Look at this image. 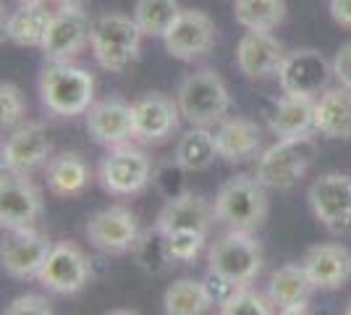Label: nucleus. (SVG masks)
I'll list each match as a JSON object with an SVG mask.
<instances>
[{
  "mask_svg": "<svg viewBox=\"0 0 351 315\" xmlns=\"http://www.w3.org/2000/svg\"><path fill=\"white\" fill-rule=\"evenodd\" d=\"M40 103L50 116L73 119L84 116L95 105V76L73 60L47 63L37 79Z\"/></svg>",
  "mask_w": 351,
  "mask_h": 315,
  "instance_id": "obj_1",
  "label": "nucleus"
},
{
  "mask_svg": "<svg viewBox=\"0 0 351 315\" xmlns=\"http://www.w3.org/2000/svg\"><path fill=\"white\" fill-rule=\"evenodd\" d=\"M176 103L181 110V119L189 126L210 129L228 119L231 92L215 69H199L181 79V84L176 90Z\"/></svg>",
  "mask_w": 351,
  "mask_h": 315,
  "instance_id": "obj_2",
  "label": "nucleus"
},
{
  "mask_svg": "<svg viewBox=\"0 0 351 315\" xmlns=\"http://www.w3.org/2000/svg\"><path fill=\"white\" fill-rule=\"evenodd\" d=\"M263 244L252 231H226L207 250V273L231 289L249 286L263 270Z\"/></svg>",
  "mask_w": 351,
  "mask_h": 315,
  "instance_id": "obj_3",
  "label": "nucleus"
},
{
  "mask_svg": "<svg viewBox=\"0 0 351 315\" xmlns=\"http://www.w3.org/2000/svg\"><path fill=\"white\" fill-rule=\"evenodd\" d=\"M142 37L145 34L134 21V16L110 11L95 19L89 50L100 69L110 74H121L132 63H136L139 50H142Z\"/></svg>",
  "mask_w": 351,
  "mask_h": 315,
  "instance_id": "obj_4",
  "label": "nucleus"
},
{
  "mask_svg": "<svg viewBox=\"0 0 351 315\" xmlns=\"http://www.w3.org/2000/svg\"><path fill=\"white\" fill-rule=\"evenodd\" d=\"M215 221L231 231H257L267 218V192L257 176H231L213 202Z\"/></svg>",
  "mask_w": 351,
  "mask_h": 315,
  "instance_id": "obj_5",
  "label": "nucleus"
},
{
  "mask_svg": "<svg viewBox=\"0 0 351 315\" xmlns=\"http://www.w3.org/2000/svg\"><path fill=\"white\" fill-rule=\"evenodd\" d=\"M315 155H317L315 135L299 139H276L257 158L254 176L265 189H291L304 179Z\"/></svg>",
  "mask_w": 351,
  "mask_h": 315,
  "instance_id": "obj_6",
  "label": "nucleus"
},
{
  "mask_svg": "<svg viewBox=\"0 0 351 315\" xmlns=\"http://www.w3.org/2000/svg\"><path fill=\"white\" fill-rule=\"evenodd\" d=\"M97 179L108 195H139L147 184L155 179V165L147 158L145 150H139L134 145H121V148L108 150V155L100 161Z\"/></svg>",
  "mask_w": 351,
  "mask_h": 315,
  "instance_id": "obj_7",
  "label": "nucleus"
},
{
  "mask_svg": "<svg viewBox=\"0 0 351 315\" xmlns=\"http://www.w3.org/2000/svg\"><path fill=\"white\" fill-rule=\"evenodd\" d=\"M278 84L283 95H299V97H320L330 87L333 76V60H328L315 47H299L286 53L283 66L278 71Z\"/></svg>",
  "mask_w": 351,
  "mask_h": 315,
  "instance_id": "obj_8",
  "label": "nucleus"
},
{
  "mask_svg": "<svg viewBox=\"0 0 351 315\" xmlns=\"http://www.w3.org/2000/svg\"><path fill=\"white\" fill-rule=\"evenodd\" d=\"M92 24L95 19H89L84 8H58L53 11L50 27L43 40V58L47 63H66L73 60L92 40Z\"/></svg>",
  "mask_w": 351,
  "mask_h": 315,
  "instance_id": "obj_9",
  "label": "nucleus"
},
{
  "mask_svg": "<svg viewBox=\"0 0 351 315\" xmlns=\"http://www.w3.org/2000/svg\"><path fill=\"white\" fill-rule=\"evenodd\" d=\"M89 279H92L89 257L73 242H56L37 276V281L47 292L60 297H71L76 292H82L89 284Z\"/></svg>",
  "mask_w": 351,
  "mask_h": 315,
  "instance_id": "obj_10",
  "label": "nucleus"
},
{
  "mask_svg": "<svg viewBox=\"0 0 351 315\" xmlns=\"http://www.w3.org/2000/svg\"><path fill=\"white\" fill-rule=\"evenodd\" d=\"M87 242L103 255H123L136 247L142 237L139 221L129 208L123 205H110V208L95 213L87 221Z\"/></svg>",
  "mask_w": 351,
  "mask_h": 315,
  "instance_id": "obj_11",
  "label": "nucleus"
},
{
  "mask_svg": "<svg viewBox=\"0 0 351 315\" xmlns=\"http://www.w3.org/2000/svg\"><path fill=\"white\" fill-rule=\"evenodd\" d=\"M309 208L315 218L333 234L351 231V176L346 174H322L312 181L307 192Z\"/></svg>",
  "mask_w": 351,
  "mask_h": 315,
  "instance_id": "obj_12",
  "label": "nucleus"
},
{
  "mask_svg": "<svg viewBox=\"0 0 351 315\" xmlns=\"http://www.w3.org/2000/svg\"><path fill=\"white\" fill-rule=\"evenodd\" d=\"M165 53L176 60H197L215 47V24L199 8H184L162 34Z\"/></svg>",
  "mask_w": 351,
  "mask_h": 315,
  "instance_id": "obj_13",
  "label": "nucleus"
},
{
  "mask_svg": "<svg viewBox=\"0 0 351 315\" xmlns=\"http://www.w3.org/2000/svg\"><path fill=\"white\" fill-rule=\"evenodd\" d=\"M53 142L40 121H27L16 126L11 137L3 142V171H14L29 176L50 163Z\"/></svg>",
  "mask_w": 351,
  "mask_h": 315,
  "instance_id": "obj_14",
  "label": "nucleus"
},
{
  "mask_svg": "<svg viewBox=\"0 0 351 315\" xmlns=\"http://www.w3.org/2000/svg\"><path fill=\"white\" fill-rule=\"evenodd\" d=\"M43 215V192L24 174L3 171L0 179V224L5 231L32 229Z\"/></svg>",
  "mask_w": 351,
  "mask_h": 315,
  "instance_id": "obj_15",
  "label": "nucleus"
},
{
  "mask_svg": "<svg viewBox=\"0 0 351 315\" xmlns=\"http://www.w3.org/2000/svg\"><path fill=\"white\" fill-rule=\"evenodd\" d=\"M50 250H53L50 237L37 231L34 226L32 229H14V231H8V237L3 242V250H0L3 270L19 281L37 279Z\"/></svg>",
  "mask_w": 351,
  "mask_h": 315,
  "instance_id": "obj_16",
  "label": "nucleus"
},
{
  "mask_svg": "<svg viewBox=\"0 0 351 315\" xmlns=\"http://www.w3.org/2000/svg\"><path fill=\"white\" fill-rule=\"evenodd\" d=\"M89 137L108 150L132 145L134 139V103L123 97H105L95 100V105L84 113Z\"/></svg>",
  "mask_w": 351,
  "mask_h": 315,
  "instance_id": "obj_17",
  "label": "nucleus"
},
{
  "mask_svg": "<svg viewBox=\"0 0 351 315\" xmlns=\"http://www.w3.org/2000/svg\"><path fill=\"white\" fill-rule=\"evenodd\" d=\"M181 110L176 97L162 92H149L134 100V139L142 145H162L178 129Z\"/></svg>",
  "mask_w": 351,
  "mask_h": 315,
  "instance_id": "obj_18",
  "label": "nucleus"
},
{
  "mask_svg": "<svg viewBox=\"0 0 351 315\" xmlns=\"http://www.w3.org/2000/svg\"><path fill=\"white\" fill-rule=\"evenodd\" d=\"M286 50L273 32L247 30L236 45V69L247 79H270L278 76Z\"/></svg>",
  "mask_w": 351,
  "mask_h": 315,
  "instance_id": "obj_19",
  "label": "nucleus"
},
{
  "mask_svg": "<svg viewBox=\"0 0 351 315\" xmlns=\"http://www.w3.org/2000/svg\"><path fill=\"white\" fill-rule=\"evenodd\" d=\"M302 266L312 279L315 289H325V292H336L351 279V253L336 242L309 247L302 257Z\"/></svg>",
  "mask_w": 351,
  "mask_h": 315,
  "instance_id": "obj_20",
  "label": "nucleus"
},
{
  "mask_svg": "<svg viewBox=\"0 0 351 315\" xmlns=\"http://www.w3.org/2000/svg\"><path fill=\"white\" fill-rule=\"evenodd\" d=\"M213 221H215V213L205 197L194 195V192H181V195L165 200L155 226L162 234H171V231H202V234H207Z\"/></svg>",
  "mask_w": 351,
  "mask_h": 315,
  "instance_id": "obj_21",
  "label": "nucleus"
},
{
  "mask_svg": "<svg viewBox=\"0 0 351 315\" xmlns=\"http://www.w3.org/2000/svg\"><path fill=\"white\" fill-rule=\"evenodd\" d=\"M218 158L226 163H247L263 155V132L254 121L228 116L215 126Z\"/></svg>",
  "mask_w": 351,
  "mask_h": 315,
  "instance_id": "obj_22",
  "label": "nucleus"
},
{
  "mask_svg": "<svg viewBox=\"0 0 351 315\" xmlns=\"http://www.w3.org/2000/svg\"><path fill=\"white\" fill-rule=\"evenodd\" d=\"M267 129L276 139H299V137L315 135V97H299V95H280Z\"/></svg>",
  "mask_w": 351,
  "mask_h": 315,
  "instance_id": "obj_23",
  "label": "nucleus"
},
{
  "mask_svg": "<svg viewBox=\"0 0 351 315\" xmlns=\"http://www.w3.org/2000/svg\"><path fill=\"white\" fill-rule=\"evenodd\" d=\"M315 135L325 139H351V90L328 87L315 100Z\"/></svg>",
  "mask_w": 351,
  "mask_h": 315,
  "instance_id": "obj_24",
  "label": "nucleus"
},
{
  "mask_svg": "<svg viewBox=\"0 0 351 315\" xmlns=\"http://www.w3.org/2000/svg\"><path fill=\"white\" fill-rule=\"evenodd\" d=\"M89 181H92V171L79 152H60L56 158H50V163L45 165L47 192L56 197L82 195L89 187Z\"/></svg>",
  "mask_w": 351,
  "mask_h": 315,
  "instance_id": "obj_25",
  "label": "nucleus"
},
{
  "mask_svg": "<svg viewBox=\"0 0 351 315\" xmlns=\"http://www.w3.org/2000/svg\"><path fill=\"white\" fill-rule=\"evenodd\" d=\"M315 292V284L307 276L302 263H286L278 270H273L267 281V300L278 310H291V307H304Z\"/></svg>",
  "mask_w": 351,
  "mask_h": 315,
  "instance_id": "obj_26",
  "label": "nucleus"
},
{
  "mask_svg": "<svg viewBox=\"0 0 351 315\" xmlns=\"http://www.w3.org/2000/svg\"><path fill=\"white\" fill-rule=\"evenodd\" d=\"M53 11L47 3H21L5 19V37L19 47H43Z\"/></svg>",
  "mask_w": 351,
  "mask_h": 315,
  "instance_id": "obj_27",
  "label": "nucleus"
},
{
  "mask_svg": "<svg viewBox=\"0 0 351 315\" xmlns=\"http://www.w3.org/2000/svg\"><path fill=\"white\" fill-rule=\"evenodd\" d=\"M218 158V145H215V132H210L207 126H189L176 142L173 161L186 174H199L207 171Z\"/></svg>",
  "mask_w": 351,
  "mask_h": 315,
  "instance_id": "obj_28",
  "label": "nucleus"
},
{
  "mask_svg": "<svg viewBox=\"0 0 351 315\" xmlns=\"http://www.w3.org/2000/svg\"><path fill=\"white\" fill-rule=\"evenodd\" d=\"M213 305H215V297L207 281H197V279H178L162 294L165 315H207Z\"/></svg>",
  "mask_w": 351,
  "mask_h": 315,
  "instance_id": "obj_29",
  "label": "nucleus"
},
{
  "mask_svg": "<svg viewBox=\"0 0 351 315\" xmlns=\"http://www.w3.org/2000/svg\"><path fill=\"white\" fill-rule=\"evenodd\" d=\"M286 11H289L286 0H234V19L244 30H278L286 19Z\"/></svg>",
  "mask_w": 351,
  "mask_h": 315,
  "instance_id": "obj_30",
  "label": "nucleus"
},
{
  "mask_svg": "<svg viewBox=\"0 0 351 315\" xmlns=\"http://www.w3.org/2000/svg\"><path fill=\"white\" fill-rule=\"evenodd\" d=\"M181 11L184 8L178 0H136L132 16L145 37H160L162 40V34L171 30V24Z\"/></svg>",
  "mask_w": 351,
  "mask_h": 315,
  "instance_id": "obj_31",
  "label": "nucleus"
},
{
  "mask_svg": "<svg viewBox=\"0 0 351 315\" xmlns=\"http://www.w3.org/2000/svg\"><path fill=\"white\" fill-rule=\"evenodd\" d=\"M134 255H136L139 268L147 270V273H152V276H158V273H162L165 268L173 266V260L168 255L165 234H162L158 226H152L149 231H145V234L139 237L136 247H134Z\"/></svg>",
  "mask_w": 351,
  "mask_h": 315,
  "instance_id": "obj_32",
  "label": "nucleus"
},
{
  "mask_svg": "<svg viewBox=\"0 0 351 315\" xmlns=\"http://www.w3.org/2000/svg\"><path fill=\"white\" fill-rule=\"evenodd\" d=\"M270 305L273 302L265 300L260 292L249 286H239L218 305V315H273Z\"/></svg>",
  "mask_w": 351,
  "mask_h": 315,
  "instance_id": "obj_33",
  "label": "nucleus"
},
{
  "mask_svg": "<svg viewBox=\"0 0 351 315\" xmlns=\"http://www.w3.org/2000/svg\"><path fill=\"white\" fill-rule=\"evenodd\" d=\"M165 244H168V255L173 260V266H178V263L186 266L205 253L207 234H202V231H171V234H165Z\"/></svg>",
  "mask_w": 351,
  "mask_h": 315,
  "instance_id": "obj_34",
  "label": "nucleus"
},
{
  "mask_svg": "<svg viewBox=\"0 0 351 315\" xmlns=\"http://www.w3.org/2000/svg\"><path fill=\"white\" fill-rule=\"evenodd\" d=\"M24 113H27V97H24V92L19 90L14 82H3L0 84V124H3V129L21 126Z\"/></svg>",
  "mask_w": 351,
  "mask_h": 315,
  "instance_id": "obj_35",
  "label": "nucleus"
},
{
  "mask_svg": "<svg viewBox=\"0 0 351 315\" xmlns=\"http://www.w3.org/2000/svg\"><path fill=\"white\" fill-rule=\"evenodd\" d=\"M3 315H53V307H50V300L43 294H21L11 300Z\"/></svg>",
  "mask_w": 351,
  "mask_h": 315,
  "instance_id": "obj_36",
  "label": "nucleus"
},
{
  "mask_svg": "<svg viewBox=\"0 0 351 315\" xmlns=\"http://www.w3.org/2000/svg\"><path fill=\"white\" fill-rule=\"evenodd\" d=\"M333 76L341 87L351 90V43H346L333 56Z\"/></svg>",
  "mask_w": 351,
  "mask_h": 315,
  "instance_id": "obj_37",
  "label": "nucleus"
},
{
  "mask_svg": "<svg viewBox=\"0 0 351 315\" xmlns=\"http://www.w3.org/2000/svg\"><path fill=\"white\" fill-rule=\"evenodd\" d=\"M328 11L336 24L351 30V0H328Z\"/></svg>",
  "mask_w": 351,
  "mask_h": 315,
  "instance_id": "obj_38",
  "label": "nucleus"
},
{
  "mask_svg": "<svg viewBox=\"0 0 351 315\" xmlns=\"http://www.w3.org/2000/svg\"><path fill=\"white\" fill-rule=\"evenodd\" d=\"M58 8H87L89 0H53Z\"/></svg>",
  "mask_w": 351,
  "mask_h": 315,
  "instance_id": "obj_39",
  "label": "nucleus"
},
{
  "mask_svg": "<svg viewBox=\"0 0 351 315\" xmlns=\"http://www.w3.org/2000/svg\"><path fill=\"white\" fill-rule=\"evenodd\" d=\"M278 315H312L309 313V307H291V310H278Z\"/></svg>",
  "mask_w": 351,
  "mask_h": 315,
  "instance_id": "obj_40",
  "label": "nucleus"
},
{
  "mask_svg": "<svg viewBox=\"0 0 351 315\" xmlns=\"http://www.w3.org/2000/svg\"><path fill=\"white\" fill-rule=\"evenodd\" d=\"M105 315H139L136 310H110V313H105Z\"/></svg>",
  "mask_w": 351,
  "mask_h": 315,
  "instance_id": "obj_41",
  "label": "nucleus"
},
{
  "mask_svg": "<svg viewBox=\"0 0 351 315\" xmlns=\"http://www.w3.org/2000/svg\"><path fill=\"white\" fill-rule=\"evenodd\" d=\"M19 3H53V0H19Z\"/></svg>",
  "mask_w": 351,
  "mask_h": 315,
  "instance_id": "obj_42",
  "label": "nucleus"
},
{
  "mask_svg": "<svg viewBox=\"0 0 351 315\" xmlns=\"http://www.w3.org/2000/svg\"><path fill=\"white\" fill-rule=\"evenodd\" d=\"M343 315H351V302L346 305V313H343Z\"/></svg>",
  "mask_w": 351,
  "mask_h": 315,
  "instance_id": "obj_43",
  "label": "nucleus"
}]
</instances>
